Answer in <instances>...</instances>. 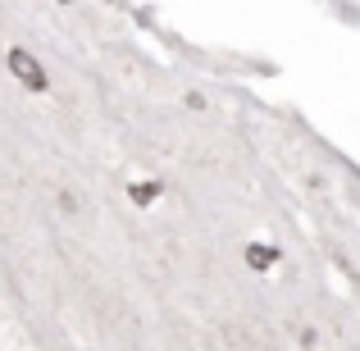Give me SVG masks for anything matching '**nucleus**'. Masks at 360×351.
I'll use <instances>...</instances> for the list:
<instances>
[{
  "label": "nucleus",
  "instance_id": "obj_1",
  "mask_svg": "<svg viewBox=\"0 0 360 351\" xmlns=\"http://www.w3.org/2000/svg\"><path fill=\"white\" fill-rule=\"evenodd\" d=\"M9 73H14L27 91H46V69L23 51V46H14V51H9Z\"/></svg>",
  "mask_w": 360,
  "mask_h": 351
},
{
  "label": "nucleus",
  "instance_id": "obj_2",
  "mask_svg": "<svg viewBox=\"0 0 360 351\" xmlns=\"http://www.w3.org/2000/svg\"><path fill=\"white\" fill-rule=\"evenodd\" d=\"M246 264H251V269H274V264H278V246H269V242H251L246 246Z\"/></svg>",
  "mask_w": 360,
  "mask_h": 351
},
{
  "label": "nucleus",
  "instance_id": "obj_3",
  "mask_svg": "<svg viewBox=\"0 0 360 351\" xmlns=\"http://www.w3.org/2000/svg\"><path fill=\"white\" fill-rule=\"evenodd\" d=\"M128 196H132V205H150L160 196V183H155V178H150V183H132Z\"/></svg>",
  "mask_w": 360,
  "mask_h": 351
}]
</instances>
